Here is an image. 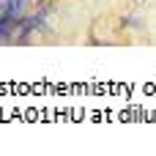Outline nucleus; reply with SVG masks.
Masks as SVG:
<instances>
[]
</instances>
